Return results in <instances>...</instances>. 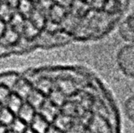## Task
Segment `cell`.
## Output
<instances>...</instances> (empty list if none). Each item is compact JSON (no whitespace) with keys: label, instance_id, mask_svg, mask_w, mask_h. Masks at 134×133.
I'll return each instance as SVG.
<instances>
[{"label":"cell","instance_id":"cell-19","mask_svg":"<svg viewBox=\"0 0 134 133\" xmlns=\"http://www.w3.org/2000/svg\"><path fill=\"white\" fill-rule=\"evenodd\" d=\"M29 1H30V2H33L34 4H35V3H36V4H37V3L38 2V1H39V0H29Z\"/></svg>","mask_w":134,"mask_h":133},{"label":"cell","instance_id":"cell-16","mask_svg":"<svg viewBox=\"0 0 134 133\" xmlns=\"http://www.w3.org/2000/svg\"><path fill=\"white\" fill-rule=\"evenodd\" d=\"M6 23L0 19V36H2L6 30Z\"/></svg>","mask_w":134,"mask_h":133},{"label":"cell","instance_id":"cell-18","mask_svg":"<svg viewBox=\"0 0 134 133\" xmlns=\"http://www.w3.org/2000/svg\"><path fill=\"white\" fill-rule=\"evenodd\" d=\"M5 129H4V128L3 127H2V126H0V133H5Z\"/></svg>","mask_w":134,"mask_h":133},{"label":"cell","instance_id":"cell-1","mask_svg":"<svg viewBox=\"0 0 134 133\" xmlns=\"http://www.w3.org/2000/svg\"><path fill=\"white\" fill-rule=\"evenodd\" d=\"M117 63L126 76L134 78V44L126 45L119 49Z\"/></svg>","mask_w":134,"mask_h":133},{"label":"cell","instance_id":"cell-14","mask_svg":"<svg viewBox=\"0 0 134 133\" xmlns=\"http://www.w3.org/2000/svg\"><path fill=\"white\" fill-rule=\"evenodd\" d=\"M24 123L20 121V120H17L16 121L13 125V131L16 132L21 133L24 130Z\"/></svg>","mask_w":134,"mask_h":133},{"label":"cell","instance_id":"cell-6","mask_svg":"<svg viewBox=\"0 0 134 133\" xmlns=\"http://www.w3.org/2000/svg\"><path fill=\"white\" fill-rule=\"evenodd\" d=\"M16 9L7 4L5 2H2L0 5V19L3 21L9 22Z\"/></svg>","mask_w":134,"mask_h":133},{"label":"cell","instance_id":"cell-12","mask_svg":"<svg viewBox=\"0 0 134 133\" xmlns=\"http://www.w3.org/2000/svg\"><path fill=\"white\" fill-rule=\"evenodd\" d=\"M0 121L3 124H9L13 121V116L7 110H3L0 114Z\"/></svg>","mask_w":134,"mask_h":133},{"label":"cell","instance_id":"cell-15","mask_svg":"<svg viewBox=\"0 0 134 133\" xmlns=\"http://www.w3.org/2000/svg\"><path fill=\"white\" fill-rule=\"evenodd\" d=\"M20 0H4V2H5L7 4H9V5H11L13 8H14L16 9L20 3Z\"/></svg>","mask_w":134,"mask_h":133},{"label":"cell","instance_id":"cell-3","mask_svg":"<svg viewBox=\"0 0 134 133\" xmlns=\"http://www.w3.org/2000/svg\"><path fill=\"white\" fill-rule=\"evenodd\" d=\"M47 14L37 8L36 6L35 7V9L33 10L32 13L29 16L28 20L39 30L45 27L46 22L48 21L47 18Z\"/></svg>","mask_w":134,"mask_h":133},{"label":"cell","instance_id":"cell-17","mask_svg":"<svg viewBox=\"0 0 134 133\" xmlns=\"http://www.w3.org/2000/svg\"><path fill=\"white\" fill-rule=\"evenodd\" d=\"M8 96V92L6 91V89H5L4 88H0V100L1 102L3 101L5 99H6Z\"/></svg>","mask_w":134,"mask_h":133},{"label":"cell","instance_id":"cell-13","mask_svg":"<svg viewBox=\"0 0 134 133\" xmlns=\"http://www.w3.org/2000/svg\"><path fill=\"white\" fill-rule=\"evenodd\" d=\"M44 125H45V124H44V122L42 121V119L40 118L38 116H36L34 122H33V128L36 131H38L39 132H42V131L44 130V128H45Z\"/></svg>","mask_w":134,"mask_h":133},{"label":"cell","instance_id":"cell-20","mask_svg":"<svg viewBox=\"0 0 134 133\" xmlns=\"http://www.w3.org/2000/svg\"><path fill=\"white\" fill-rule=\"evenodd\" d=\"M2 0H0V5H1V4H2Z\"/></svg>","mask_w":134,"mask_h":133},{"label":"cell","instance_id":"cell-8","mask_svg":"<svg viewBox=\"0 0 134 133\" xmlns=\"http://www.w3.org/2000/svg\"><path fill=\"white\" fill-rule=\"evenodd\" d=\"M4 41L6 43L11 44L13 42H16L18 40L19 38V32H17L16 30L12 28L11 27H9L6 28L5 33L2 35Z\"/></svg>","mask_w":134,"mask_h":133},{"label":"cell","instance_id":"cell-4","mask_svg":"<svg viewBox=\"0 0 134 133\" xmlns=\"http://www.w3.org/2000/svg\"><path fill=\"white\" fill-rule=\"evenodd\" d=\"M35 5L29 0H20L16 8V11L24 16L26 19H28L35 9Z\"/></svg>","mask_w":134,"mask_h":133},{"label":"cell","instance_id":"cell-9","mask_svg":"<svg viewBox=\"0 0 134 133\" xmlns=\"http://www.w3.org/2000/svg\"><path fill=\"white\" fill-rule=\"evenodd\" d=\"M125 113L127 118L134 122V95L126 100L125 103Z\"/></svg>","mask_w":134,"mask_h":133},{"label":"cell","instance_id":"cell-11","mask_svg":"<svg viewBox=\"0 0 134 133\" xmlns=\"http://www.w3.org/2000/svg\"><path fill=\"white\" fill-rule=\"evenodd\" d=\"M9 104L10 109L13 112H16L20 109V99L16 96L13 95V96H12L10 97Z\"/></svg>","mask_w":134,"mask_h":133},{"label":"cell","instance_id":"cell-5","mask_svg":"<svg viewBox=\"0 0 134 133\" xmlns=\"http://www.w3.org/2000/svg\"><path fill=\"white\" fill-rule=\"evenodd\" d=\"M26 20L27 19L24 16H22L20 13H19L17 11H16V13L11 18L10 21L9 22V27H11L12 28L16 30L17 32L20 33V32H22V30L24 28Z\"/></svg>","mask_w":134,"mask_h":133},{"label":"cell","instance_id":"cell-10","mask_svg":"<svg viewBox=\"0 0 134 133\" xmlns=\"http://www.w3.org/2000/svg\"><path fill=\"white\" fill-rule=\"evenodd\" d=\"M20 116L25 122H30L33 116L32 107L28 104H24L20 110Z\"/></svg>","mask_w":134,"mask_h":133},{"label":"cell","instance_id":"cell-7","mask_svg":"<svg viewBox=\"0 0 134 133\" xmlns=\"http://www.w3.org/2000/svg\"><path fill=\"white\" fill-rule=\"evenodd\" d=\"M39 29L36 27L28 19L26 20L24 28L22 30V33L27 38H33L38 34Z\"/></svg>","mask_w":134,"mask_h":133},{"label":"cell","instance_id":"cell-2","mask_svg":"<svg viewBox=\"0 0 134 133\" xmlns=\"http://www.w3.org/2000/svg\"><path fill=\"white\" fill-rule=\"evenodd\" d=\"M119 31L123 40L134 44V12L120 24Z\"/></svg>","mask_w":134,"mask_h":133},{"label":"cell","instance_id":"cell-21","mask_svg":"<svg viewBox=\"0 0 134 133\" xmlns=\"http://www.w3.org/2000/svg\"><path fill=\"white\" fill-rule=\"evenodd\" d=\"M27 133H34L33 132H27Z\"/></svg>","mask_w":134,"mask_h":133}]
</instances>
